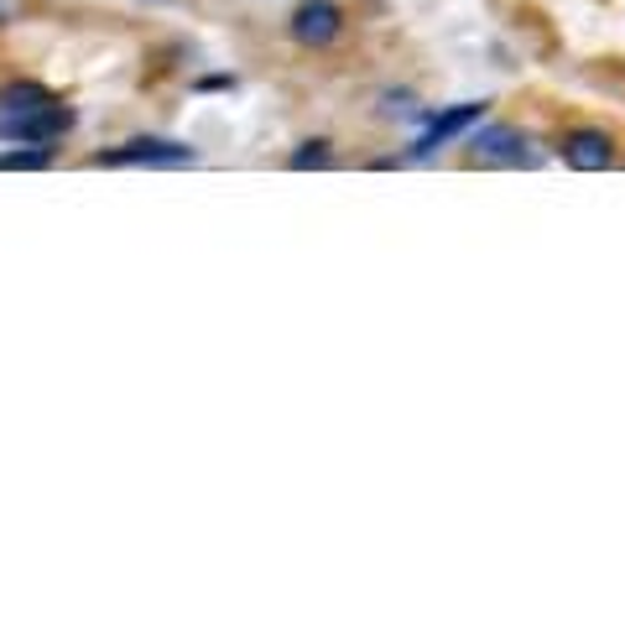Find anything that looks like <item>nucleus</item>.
Instances as JSON below:
<instances>
[{"mask_svg": "<svg viewBox=\"0 0 625 625\" xmlns=\"http://www.w3.org/2000/svg\"><path fill=\"white\" fill-rule=\"evenodd\" d=\"M474 162H485V168H526L532 152H526V135L516 125H485V131H474L470 141Z\"/></svg>", "mask_w": 625, "mask_h": 625, "instance_id": "f257e3e1", "label": "nucleus"}, {"mask_svg": "<svg viewBox=\"0 0 625 625\" xmlns=\"http://www.w3.org/2000/svg\"><path fill=\"white\" fill-rule=\"evenodd\" d=\"M339 32H344V11H339L334 0H303L292 11V37L303 48H329Z\"/></svg>", "mask_w": 625, "mask_h": 625, "instance_id": "f03ea898", "label": "nucleus"}, {"mask_svg": "<svg viewBox=\"0 0 625 625\" xmlns=\"http://www.w3.org/2000/svg\"><path fill=\"white\" fill-rule=\"evenodd\" d=\"M100 168H131V162H147V168H183L193 162V147H178V141H131L110 157H94Z\"/></svg>", "mask_w": 625, "mask_h": 625, "instance_id": "7ed1b4c3", "label": "nucleus"}, {"mask_svg": "<svg viewBox=\"0 0 625 625\" xmlns=\"http://www.w3.org/2000/svg\"><path fill=\"white\" fill-rule=\"evenodd\" d=\"M563 162L578 172H605L615 162V147H609L605 131H574L563 141Z\"/></svg>", "mask_w": 625, "mask_h": 625, "instance_id": "20e7f679", "label": "nucleus"}, {"mask_svg": "<svg viewBox=\"0 0 625 625\" xmlns=\"http://www.w3.org/2000/svg\"><path fill=\"white\" fill-rule=\"evenodd\" d=\"M480 115H485V104H454L448 115H438L423 135H417V147H412V157H433V152L443 147V141H454L458 131H470V125H474Z\"/></svg>", "mask_w": 625, "mask_h": 625, "instance_id": "39448f33", "label": "nucleus"}, {"mask_svg": "<svg viewBox=\"0 0 625 625\" xmlns=\"http://www.w3.org/2000/svg\"><path fill=\"white\" fill-rule=\"evenodd\" d=\"M68 125H73V115H68L63 104H42L37 115H27V120H11V125H0L6 135H17V141H52V135H63Z\"/></svg>", "mask_w": 625, "mask_h": 625, "instance_id": "423d86ee", "label": "nucleus"}, {"mask_svg": "<svg viewBox=\"0 0 625 625\" xmlns=\"http://www.w3.org/2000/svg\"><path fill=\"white\" fill-rule=\"evenodd\" d=\"M42 104H52V100H48V89H42V84H11L6 94H0V125H11V120L37 115Z\"/></svg>", "mask_w": 625, "mask_h": 625, "instance_id": "0eeeda50", "label": "nucleus"}, {"mask_svg": "<svg viewBox=\"0 0 625 625\" xmlns=\"http://www.w3.org/2000/svg\"><path fill=\"white\" fill-rule=\"evenodd\" d=\"M329 162V141H303V152H292V168L308 172V168H323Z\"/></svg>", "mask_w": 625, "mask_h": 625, "instance_id": "6e6552de", "label": "nucleus"}, {"mask_svg": "<svg viewBox=\"0 0 625 625\" xmlns=\"http://www.w3.org/2000/svg\"><path fill=\"white\" fill-rule=\"evenodd\" d=\"M0 168H48V152H6Z\"/></svg>", "mask_w": 625, "mask_h": 625, "instance_id": "1a4fd4ad", "label": "nucleus"}]
</instances>
